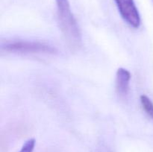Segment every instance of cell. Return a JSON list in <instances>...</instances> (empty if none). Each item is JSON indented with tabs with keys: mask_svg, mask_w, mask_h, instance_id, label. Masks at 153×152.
I'll return each mask as SVG.
<instances>
[{
	"mask_svg": "<svg viewBox=\"0 0 153 152\" xmlns=\"http://www.w3.org/2000/svg\"><path fill=\"white\" fill-rule=\"evenodd\" d=\"M140 103L145 113L153 120V102L145 95L140 96Z\"/></svg>",
	"mask_w": 153,
	"mask_h": 152,
	"instance_id": "5",
	"label": "cell"
},
{
	"mask_svg": "<svg viewBox=\"0 0 153 152\" xmlns=\"http://www.w3.org/2000/svg\"><path fill=\"white\" fill-rule=\"evenodd\" d=\"M1 49L5 52L15 53H48L55 54L57 50L55 47L40 42L13 41L2 45Z\"/></svg>",
	"mask_w": 153,
	"mask_h": 152,
	"instance_id": "2",
	"label": "cell"
},
{
	"mask_svg": "<svg viewBox=\"0 0 153 152\" xmlns=\"http://www.w3.org/2000/svg\"><path fill=\"white\" fill-rule=\"evenodd\" d=\"M34 146H35V139H29L24 143L19 152H32L34 148Z\"/></svg>",
	"mask_w": 153,
	"mask_h": 152,
	"instance_id": "6",
	"label": "cell"
},
{
	"mask_svg": "<svg viewBox=\"0 0 153 152\" xmlns=\"http://www.w3.org/2000/svg\"><path fill=\"white\" fill-rule=\"evenodd\" d=\"M131 73L124 68H119L116 74V89L121 97L126 96L129 89Z\"/></svg>",
	"mask_w": 153,
	"mask_h": 152,
	"instance_id": "4",
	"label": "cell"
},
{
	"mask_svg": "<svg viewBox=\"0 0 153 152\" xmlns=\"http://www.w3.org/2000/svg\"><path fill=\"white\" fill-rule=\"evenodd\" d=\"M123 19L134 28L140 25V16L134 0H114Z\"/></svg>",
	"mask_w": 153,
	"mask_h": 152,
	"instance_id": "3",
	"label": "cell"
},
{
	"mask_svg": "<svg viewBox=\"0 0 153 152\" xmlns=\"http://www.w3.org/2000/svg\"><path fill=\"white\" fill-rule=\"evenodd\" d=\"M58 23L66 41L72 49H78L82 44V33L70 8L69 0H55Z\"/></svg>",
	"mask_w": 153,
	"mask_h": 152,
	"instance_id": "1",
	"label": "cell"
}]
</instances>
